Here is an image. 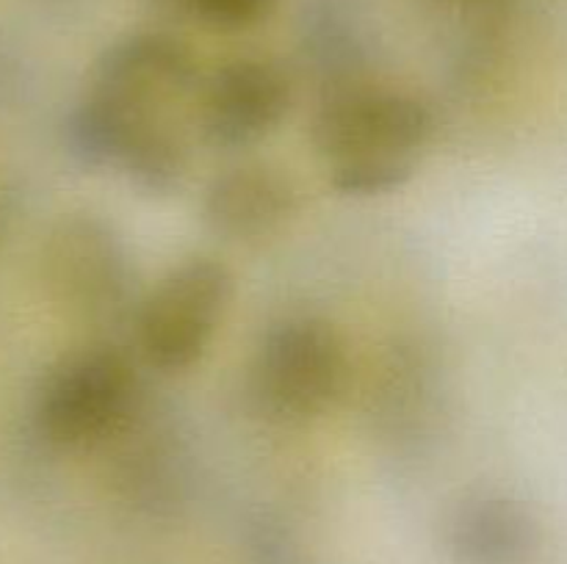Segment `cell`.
<instances>
[{
	"label": "cell",
	"instance_id": "6da1fadb",
	"mask_svg": "<svg viewBox=\"0 0 567 564\" xmlns=\"http://www.w3.org/2000/svg\"><path fill=\"white\" fill-rule=\"evenodd\" d=\"M435 136L424 100L377 86H341L316 108L310 138L327 180L347 197H380L413 180Z\"/></svg>",
	"mask_w": 567,
	"mask_h": 564
},
{
	"label": "cell",
	"instance_id": "7a4b0ae2",
	"mask_svg": "<svg viewBox=\"0 0 567 564\" xmlns=\"http://www.w3.org/2000/svg\"><path fill=\"white\" fill-rule=\"evenodd\" d=\"M349 382V354L336 324L313 313L271 321L247 365V398L280 426L324 418Z\"/></svg>",
	"mask_w": 567,
	"mask_h": 564
},
{
	"label": "cell",
	"instance_id": "3957f363",
	"mask_svg": "<svg viewBox=\"0 0 567 564\" xmlns=\"http://www.w3.org/2000/svg\"><path fill=\"white\" fill-rule=\"evenodd\" d=\"M39 271L48 296L81 324L114 326L133 318L142 302L125 232L92 210L66 213L50 227Z\"/></svg>",
	"mask_w": 567,
	"mask_h": 564
},
{
	"label": "cell",
	"instance_id": "277c9868",
	"mask_svg": "<svg viewBox=\"0 0 567 564\" xmlns=\"http://www.w3.org/2000/svg\"><path fill=\"white\" fill-rule=\"evenodd\" d=\"M142 382L133 359L114 343H86L53 363L33 401L44 440L89 448L120 435L136 415Z\"/></svg>",
	"mask_w": 567,
	"mask_h": 564
},
{
	"label": "cell",
	"instance_id": "5b68a950",
	"mask_svg": "<svg viewBox=\"0 0 567 564\" xmlns=\"http://www.w3.org/2000/svg\"><path fill=\"white\" fill-rule=\"evenodd\" d=\"M236 296V276L221 260L194 254L166 269L133 315L138 354L161 374L203 363Z\"/></svg>",
	"mask_w": 567,
	"mask_h": 564
},
{
	"label": "cell",
	"instance_id": "8992f818",
	"mask_svg": "<svg viewBox=\"0 0 567 564\" xmlns=\"http://www.w3.org/2000/svg\"><path fill=\"white\" fill-rule=\"evenodd\" d=\"M70 155L86 169H114L150 197L181 191L188 175V147L164 116L122 108L86 92L64 125Z\"/></svg>",
	"mask_w": 567,
	"mask_h": 564
},
{
	"label": "cell",
	"instance_id": "52a82bcc",
	"mask_svg": "<svg viewBox=\"0 0 567 564\" xmlns=\"http://www.w3.org/2000/svg\"><path fill=\"white\" fill-rule=\"evenodd\" d=\"M297 100L291 72L275 59H233L199 83L194 127L214 149H249L288 119Z\"/></svg>",
	"mask_w": 567,
	"mask_h": 564
},
{
	"label": "cell",
	"instance_id": "ba28073f",
	"mask_svg": "<svg viewBox=\"0 0 567 564\" xmlns=\"http://www.w3.org/2000/svg\"><path fill=\"white\" fill-rule=\"evenodd\" d=\"M199 66L192 50L169 33L144 31L120 39L94 64L89 92L122 108L172 119L183 105H194Z\"/></svg>",
	"mask_w": 567,
	"mask_h": 564
},
{
	"label": "cell",
	"instance_id": "9c48e42d",
	"mask_svg": "<svg viewBox=\"0 0 567 564\" xmlns=\"http://www.w3.org/2000/svg\"><path fill=\"white\" fill-rule=\"evenodd\" d=\"M302 210L297 177L271 160H241L216 171L203 188L205 227L225 241H260L277 236Z\"/></svg>",
	"mask_w": 567,
	"mask_h": 564
},
{
	"label": "cell",
	"instance_id": "30bf717a",
	"mask_svg": "<svg viewBox=\"0 0 567 564\" xmlns=\"http://www.w3.org/2000/svg\"><path fill=\"white\" fill-rule=\"evenodd\" d=\"M535 545V514L507 492H474L449 520V551L457 564H524Z\"/></svg>",
	"mask_w": 567,
	"mask_h": 564
},
{
	"label": "cell",
	"instance_id": "8fae6325",
	"mask_svg": "<svg viewBox=\"0 0 567 564\" xmlns=\"http://www.w3.org/2000/svg\"><path fill=\"white\" fill-rule=\"evenodd\" d=\"M275 0H186V14L216 31H244L264 20Z\"/></svg>",
	"mask_w": 567,
	"mask_h": 564
}]
</instances>
